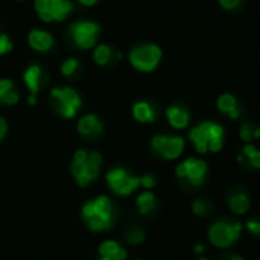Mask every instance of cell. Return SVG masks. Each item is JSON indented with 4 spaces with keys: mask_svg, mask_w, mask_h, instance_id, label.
Returning <instances> with one entry per match:
<instances>
[{
    "mask_svg": "<svg viewBox=\"0 0 260 260\" xmlns=\"http://www.w3.org/2000/svg\"><path fill=\"white\" fill-rule=\"evenodd\" d=\"M191 210H193V213H194L196 216L205 217V216H208L210 211H211V204H210L207 199H196V201L193 202V205H191Z\"/></svg>",
    "mask_w": 260,
    "mask_h": 260,
    "instance_id": "cell-23",
    "label": "cell"
},
{
    "mask_svg": "<svg viewBox=\"0 0 260 260\" xmlns=\"http://www.w3.org/2000/svg\"><path fill=\"white\" fill-rule=\"evenodd\" d=\"M100 260H116L113 257H100Z\"/></svg>",
    "mask_w": 260,
    "mask_h": 260,
    "instance_id": "cell-39",
    "label": "cell"
},
{
    "mask_svg": "<svg viewBox=\"0 0 260 260\" xmlns=\"http://www.w3.org/2000/svg\"><path fill=\"white\" fill-rule=\"evenodd\" d=\"M98 252L101 257H115L118 260H125L127 258V251L119 246L118 242L115 240H106L100 245Z\"/></svg>",
    "mask_w": 260,
    "mask_h": 260,
    "instance_id": "cell-18",
    "label": "cell"
},
{
    "mask_svg": "<svg viewBox=\"0 0 260 260\" xmlns=\"http://www.w3.org/2000/svg\"><path fill=\"white\" fill-rule=\"evenodd\" d=\"M132 115L138 122H153L156 119L155 109L152 107V104H149L146 101L137 103L132 109Z\"/></svg>",
    "mask_w": 260,
    "mask_h": 260,
    "instance_id": "cell-17",
    "label": "cell"
},
{
    "mask_svg": "<svg viewBox=\"0 0 260 260\" xmlns=\"http://www.w3.org/2000/svg\"><path fill=\"white\" fill-rule=\"evenodd\" d=\"M42 80H43V69L39 64H31L23 74V81L28 86L32 96H36L39 93L40 86H42Z\"/></svg>",
    "mask_w": 260,
    "mask_h": 260,
    "instance_id": "cell-15",
    "label": "cell"
},
{
    "mask_svg": "<svg viewBox=\"0 0 260 260\" xmlns=\"http://www.w3.org/2000/svg\"><path fill=\"white\" fill-rule=\"evenodd\" d=\"M219 4L222 5V8L225 10H236L240 4V0H219Z\"/></svg>",
    "mask_w": 260,
    "mask_h": 260,
    "instance_id": "cell-32",
    "label": "cell"
},
{
    "mask_svg": "<svg viewBox=\"0 0 260 260\" xmlns=\"http://www.w3.org/2000/svg\"><path fill=\"white\" fill-rule=\"evenodd\" d=\"M246 230H248L251 234H254V236H260V220H257V219H249V220L246 222Z\"/></svg>",
    "mask_w": 260,
    "mask_h": 260,
    "instance_id": "cell-30",
    "label": "cell"
},
{
    "mask_svg": "<svg viewBox=\"0 0 260 260\" xmlns=\"http://www.w3.org/2000/svg\"><path fill=\"white\" fill-rule=\"evenodd\" d=\"M7 132H8V124L4 118H0V141L5 138Z\"/></svg>",
    "mask_w": 260,
    "mask_h": 260,
    "instance_id": "cell-33",
    "label": "cell"
},
{
    "mask_svg": "<svg viewBox=\"0 0 260 260\" xmlns=\"http://www.w3.org/2000/svg\"><path fill=\"white\" fill-rule=\"evenodd\" d=\"M78 66H80V63H78L77 58H68L61 64V74L66 75V77H71L78 69Z\"/></svg>",
    "mask_w": 260,
    "mask_h": 260,
    "instance_id": "cell-25",
    "label": "cell"
},
{
    "mask_svg": "<svg viewBox=\"0 0 260 260\" xmlns=\"http://www.w3.org/2000/svg\"><path fill=\"white\" fill-rule=\"evenodd\" d=\"M83 219L89 230L92 231H106L113 225V208L107 196H98L93 201L84 204L81 210Z\"/></svg>",
    "mask_w": 260,
    "mask_h": 260,
    "instance_id": "cell-2",
    "label": "cell"
},
{
    "mask_svg": "<svg viewBox=\"0 0 260 260\" xmlns=\"http://www.w3.org/2000/svg\"><path fill=\"white\" fill-rule=\"evenodd\" d=\"M155 204H156V199H155V194L152 191H144L141 193L138 198H137V205H138V210L141 214H149L153 211L155 208Z\"/></svg>",
    "mask_w": 260,
    "mask_h": 260,
    "instance_id": "cell-19",
    "label": "cell"
},
{
    "mask_svg": "<svg viewBox=\"0 0 260 260\" xmlns=\"http://www.w3.org/2000/svg\"><path fill=\"white\" fill-rule=\"evenodd\" d=\"M78 2H80L81 5H86V7H92V5L96 4V0H78Z\"/></svg>",
    "mask_w": 260,
    "mask_h": 260,
    "instance_id": "cell-34",
    "label": "cell"
},
{
    "mask_svg": "<svg viewBox=\"0 0 260 260\" xmlns=\"http://www.w3.org/2000/svg\"><path fill=\"white\" fill-rule=\"evenodd\" d=\"M162 57V51L158 45L144 43L130 51L128 60L132 66L141 72H152L158 68Z\"/></svg>",
    "mask_w": 260,
    "mask_h": 260,
    "instance_id": "cell-5",
    "label": "cell"
},
{
    "mask_svg": "<svg viewBox=\"0 0 260 260\" xmlns=\"http://www.w3.org/2000/svg\"><path fill=\"white\" fill-rule=\"evenodd\" d=\"M144 237H146V234H144V231L140 226H132V228L128 230L127 236H125L127 243H130V245H138V243H141L144 240Z\"/></svg>",
    "mask_w": 260,
    "mask_h": 260,
    "instance_id": "cell-24",
    "label": "cell"
},
{
    "mask_svg": "<svg viewBox=\"0 0 260 260\" xmlns=\"http://www.w3.org/2000/svg\"><path fill=\"white\" fill-rule=\"evenodd\" d=\"M29 46L39 52H46L54 45V37L45 29H32L28 36Z\"/></svg>",
    "mask_w": 260,
    "mask_h": 260,
    "instance_id": "cell-12",
    "label": "cell"
},
{
    "mask_svg": "<svg viewBox=\"0 0 260 260\" xmlns=\"http://www.w3.org/2000/svg\"><path fill=\"white\" fill-rule=\"evenodd\" d=\"M228 260H245V258H243L242 255H231Z\"/></svg>",
    "mask_w": 260,
    "mask_h": 260,
    "instance_id": "cell-37",
    "label": "cell"
},
{
    "mask_svg": "<svg viewBox=\"0 0 260 260\" xmlns=\"http://www.w3.org/2000/svg\"><path fill=\"white\" fill-rule=\"evenodd\" d=\"M13 49V43L7 34H0V55H4Z\"/></svg>",
    "mask_w": 260,
    "mask_h": 260,
    "instance_id": "cell-26",
    "label": "cell"
},
{
    "mask_svg": "<svg viewBox=\"0 0 260 260\" xmlns=\"http://www.w3.org/2000/svg\"><path fill=\"white\" fill-rule=\"evenodd\" d=\"M19 98H20L19 92L13 89L11 92H8L2 100H0V103H4V104H7V106H13V104H17V103H19Z\"/></svg>",
    "mask_w": 260,
    "mask_h": 260,
    "instance_id": "cell-27",
    "label": "cell"
},
{
    "mask_svg": "<svg viewBox=\"0 0 260 260\" xmlns=\"http://www.w3.org/2000/svg\"><path fill=\"white\" fill-rule=\"evenodd\" d=\"M246 161L252 169H260V150L255 149L249 156H246Z\"/></svg>",
    "mask_w": 260,
    "mask_h": 260,
    "instance_id": "cell-29",
    "label": "cell"
},
{
    "mask_svg": "<svg viewBox=\"0 0 260 260\" xmlns=\"http://www.w3.org/2000/svg\"><path fill=\"white\" fill-rule=\"evenodd\" d=\"M51 98L55 112L63 118H74L81 107V98L72 87H55L51 90Z\"/></svg>",
    "mask_w": 260,
    "mask_h": 260,
    "instance_id": "cell-6",
    "label": "cell"
},
{
    "mask_svg": "<svg viewBox=\"0 0 260 260\" xmlns=\"http://www.w3.org/2000/svg\"><path fill=\"white\" fill-rule=\"evenodd\" d=\"M101 155L98 152H87L84 149L75 152L72 159V175L80 187H86L100 176Z\"/></svg>",
    "mask_w": 260,
    "mask_h": 260,
    "instance_id": "cell-3",
    "label": "cell"
},
{
    "mask_svg": "<svg viewBox=\"0 0 260 260\" xmlns=\"http://www.w3.org/2000/svg\"><path fill=\"white\" fill-rule=\"evenodd\" d=\"M225 128L214 121H204L193 127L188 134L190 141L193 143L198 153H217L223 149Z\"/></svg>",
    "mask_w": 260,
    "mask_h": 260,
    "instance_id": "cell-1",
    "label": "cell"
},
{
    "mask_svg": "<svg viewBox=\"0 0 260 260\" xmlns=\"http://www.w3.org/2000/svg\"><path fill=\"white\" fill-rule=\"evenodd\" d=\"M198 260H208V258H204V257H202V258H198Z\"/></svg>",
    "mask_w": 260,
    "mask_h": 260,
    "instance_id": "cell-40",
    "label": "cell"
},
{
    "mask_svg": "<svg viewBox=\"0 0 260 260\" xmlns=\"http://www.w3.org/2000/svg\"><path fill=\"white\" fill-rule=\"evenodd\" d=\"M106 181L109 188L118 196H128L140 187V178L132 176L121 167L109 170L106 175Z\"/></svg>",
    "mask_w": 260,
    "mask_h": 260,
    "instance_id": "cell-7",
    "label": "cell"
},
{
    "mask_svg": "<svg viewBox=\"0 0 260 260\" xmlns=\"http://www.w3.org/2000/svg\"><path fill=\"white\" fill-rule=\"evenodd\" d=\"M77 128L78 132L83 135V137H92V135H100L101 130H103V124H101V119L93 115V113H87L84 115L78 124H77Z\"/></svg>",
    "mask_w": 260,
    "mask_h": 260,
    "instance_id": "cell-14",
    "label": "cell"
},
{
    "mask_svg": "<svg viewBox=\"0 0 260 260\" xmlns=\"http://www.w3.org/2000/svg\"><path fill=\"white\" fill-rule=\"evenodd\" d=\"M217 109L225 113V115H230L233 113L237 107V98L231 93H222L219 98H217Z\"/></svg>",
    "mask_w": 260,
    "mask_h": 260,
    "instance_id": "cell-20",
    "label": "cell"
},
{
    "mask_svg": "<svg viewBox=\"0 0 260 260\" xmlns=\"http://www.w3.org/2000/svg\"><path fill=\"white\" fill-rule=\"evenodd\" d=\"M110 57H112V49L107 45H98L95 48V51H93V60L100 66L107 64L109 60H110Z\"/></svg>",
    "mask_w": 260,
    "mask_h": 260,
    "instance_id": "cell-21",
    "label": "cell"
},
{
    "mask_svg": "<svg viewBox=\"0 0 260 260\" xmlns=\"http://www.w3.org/2000/svg\"><path fill=\"white\" fill-rule=\"evenodd\" d=\"M260 138V128H255V140Z\"/></svg>",
    "mask_w": 260,
    "mask_h": 260,
    "instance_id": "cell-38",
    "label": "cell"
},
{
    "mask_svg": "<svg viewBox=\"0 0 260 260\" xmlns=\"http://www.w3.org/2000/svg\"><path fill=\"white\" fill-rule=\"evenodd\" d=\"M14 89V83L8 78H2L0 80V100H2L8 92H11Z\"/></svg>",
    "mask_w": 260,
    "mask_h": 260,
    "instance_id": "cell-28",
    "label": "cell"
},
{
    "mask_svg": "<svg viewBox=\"0 0 260 260\" xmlns=\"http://www.w3.org/2000/svg\"><path fill=\"white\" fill-rule=\"evenodd\" d=\"M140 185L146 187L147 190H149V188H153V187L156 185V179H155V176H152V175H144L143 178H140Z\"/></svg>",
    "mask_w": 260,
    "mask_h": 260,
    "instance_id": "cell-31",
    "label": "cell"
},
{
    "mask_svg": "<svg viewBox=\"0 0 260 260\" xmlns=\"http://www.w3.org/2000/svg\"><path fill=\"white\" fill-rule=\"evenodd\" d=\"M36 11L43 22H61L72 13L71 0H36Z\"/></svg>",
    "mask_w": 260,
    "mask_h": 260,
    "instance_id": "cell-9",
    "label": "cell"
},
{
    "mask_svg": "<svg viewBox=\"0 0 260 260\" xmlns=\"http://www.w3.org/2000/svg\"><path fill=\"white\" fill-rule=\"evenodd\" d=\"M100 25L95 22H75L69 28V34L75 45L81 49H90L96 45V39L100 36Z\"/></svg>",
    "mask_w": 260,
    "mask_h": 260,
    "instance_id": "cell-10",
    "label": "cell"
},
{
    "mask_svg": "<svg viewBox=\"0 0 260 260\" xmlns=\"http://www.w3.org/2000/svg\"><path fill=\"white\" fill-rule=\"evenodd\" d=\"M242 234V223L237 220H219L208 228V240L213 246L225 249L233 246Z\"/></svg>",
    "mask_w": 260,
    "mask_h": 260,
    "instance_id": "cell-4",
    "label": "cell"
},
{
    "mask_svg": "<svg viewBox=\"0 0 260 260\" xmlns=\"http://www.w3.org/2000/svg\"><path fill=\"white\" fill-rule=\"evenodd\" d=\"M166 116L169 119V124L173 127V128H185L188 127L190 124V113L187 112V109L175 104V106H170L167 110H166Z\"/></svg>",
    "mask_w": 260,
    "mask_h": 260,
    "instance_id": "cell-13",
    "label": "cell"
},
{
    "mask_svg": "<svg viewBox=\"0 0 260 260\" xmlns=\"http://www.w3.org/2000/svg\"><path fill=\"white\" fill-rule=\"evenodd\" d=\"M208 173V166L204 159L188 158L176 166V176L179 179H185L193 187H201Z\"/></svg>",
    "mask_w": 260,
    "mask_h": 260,
    "instance_id": "cell-8",
    "label": "cell"
},
{
    "mask_svg": "<svg viewBox=\"0 0 260 260\" xmlns=\"http://www.w3.org/2000/svg\"><path fill=\"white\" fill-rule=\"evenodd\" d=\"M152 147L164 159L173 161V159H178L182 155L184 147H185V141H184L182 137H178V135H175V137L156 135L152 140Z\"/></svg>",
    "mask_w": 260,
    "mask_h": 260,
    "instance_id": "cell-11",
    "label": "cell"
},
{
    "mask_svg": "<svg viewBox=\"0 0 260 260\" xmlns=\"http://www.w3.org/2000/svg\"><path fill=\"white\" fill-rule=\"evenodd\" d=\"M228 207L230 210L237 214V216H242V214H246L249 207H251V201H249V196L243 191H237V193H233L230 198H228Z\"/></svg>",
    "mask_w": 260,
    "mask_h": 260,
    "instance_id": "cell-16",
    "label": "cell"
},
{
    "mask_svg": "<svg viewBox=\"0 0 260 260\" xmlns=\"http://www.w3.org/2000/svg\"><path fill=\"white\" fill-rule=\"evenodd\" d=\"M28 103H29L31 106H34V104L37 103V100H36V96H32V95H31V96L28 98Z\"/></svg>",
    "mask_w": 260,
    "mask_h": 260,
    "instance_id": "cell-36",
    "label": "cell"
},
{
    "mask_svg": "<svg viewBox=\"0 0 260 260\" xmlns=\"http://www.w3.org/2000/svg\"><path fill=\"white\" fill-rule=\"evenodd\" d=\"M255 125L252 122H243L239 128V137L243 143L251 144L252 140H255Z\"/></svg>",
    "mask_w": 260,
    "mask_h": 260,
    "instance_id": "cell-22",
    "label": "cell"
},
{
    "mask_svg": "<svg viewBox=\"0 0 260 260\" xmlns=\"http://www.w3.org/2000/svg\"><path fill=\"white\" fill-rule=\"evenodd\" d=\"M204 251H205L204 245H196L194 246V252H204Z\"/></svg>",
    "mask_w": 260,
    "mask_h": 260,
    "instance_id": "cell-35",
    "label": "cell"
}]
</instances>
